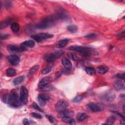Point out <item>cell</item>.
<instances>
[{
  "label": "cell",
  "mask_w": 125,
  "mask_h": 125,
  "mask_svg": "<svg viewBox=\"0 0 125 125\" xmlns=\"http://www.w3.org/2000/svg\"><path fill=\"white\" fill-rule=\"evenodd\" d=\"M59 19H60L59 14L48 16L42 20L39 23L35 25V27L36 28L40 29L50 28L55 24Z\"/></svg>",
  "instance_id": "obj_1"
},
{
  "label": "cell",
  "mask_w": 125,
  "mask_h": 125,
  "mask_svg": "<svg viewBox=\"0 0 125 125\" xmlns=\"http://www.w3.org/2000/svg\"><path fill=\"white\" fill-rule=\"evenodd\" d=\"M22 104L20 97L19 96L16 90L14 89H12L10 93V102L9 104L14 107H19Z\"/></svg>",
  "instance_id": "obj_2"
},
{
  "label": "cell",
  "mask_w": 125,
  "mask_h": 125,
  "mask_svg": "<svg viewBox=\"0 0 125 125\" xmlns=\"http://www.w3.org/2000/svg\"><path fill=\"white\" fill-rule=\"evenodd\" d=\"M115 97L116 95L114 91L111 90H109L103 93L102 95L101 98L102 100L104 102L110 103L114 101Z\"/></svg>",
  "instance_id": "obj_3"
},
{
  "label": "cell",
  "mask_w": 125,
  "mask_h": 125,
  "mask_svg": "<svg viewBox=\"0 0 125 125\" xmlns=\"http://www.w3.org/2000/svg\"><path fill=\"white\" fill-rule=\"evenodd\" d=\"M63 54L62 51H56L46 54L44 56V59L48 62H52L57 58L60 57Z\"/></svg>",
  "instance_id": "obj_4"
},
{
  "label": "cell",
  "mask_w": 125,
  "mask_h": 125,
  "mask_svg": "<svg viewBox=\"0 0 125 125\" xmlns=\"http://www.w3.org/2000/svg\"><path fill=\"white\" fill-rule=\"evenodd\" d=\"M53 37V35L51 34L45 33H40L31 36V38L37 42H40L43 40L51 38Z\"/></svg>",
  "instance_id": "obj_5"
},
{
  "label": "cell",
  "mask_w": 125,
  "mask_h": 125,
  "mask_svg": "<svg viewBox=\"0 0 125 125\" xmlns=\"http://www.w3.org/2000/svg\"><path fill=\"white\" fill-rule=\"evenodd\" d=\"M28 91L27 88L22 86L20 90V99L22 103L25 104L28 102Z\"/></svg>",
  "instance_id": "obj_6"
},
{
  "label": "cell",
  "mask_w": 125,
  "mask_h": 125,
  "mask_svg": "<svg viewBox=\"0 0 125 125\" xmlns=\"http://www.w3.org/2000/svg\"><path fill=\"white\" fill-rule=\"evenodd\" d=\"M68 104L67 102L63 100L59 101L55 105V108L56 111L60 112L67 109Z\"/></svg>",
  "instance_id": "obj_7"
},
{
  "label": "cell",
  "mask_w": 125,
  "mask_h": 125,
  "mask_svg": "<svg viewBox=\"0 0 125 125\" xmlns=\"http://www.w3.org/2000/svg\"><path fill=\"white\" fill-rule=\"evenodd\" d=\"M50 99L49 95L45 93H41L38 95V100L40 105L43 106L45 105L46 102L48 101Z\"/></svg>",
  "instance_id": "obj_8"
},
{
  "label": "cell",
  "mask_w": 125,
  "mask_h": 125,
  "mask_svg": "<svg viewBox=\"0 0 125 125\" xmlns=\"http://www.w3.org/2000/svg\"><path fill=\"white\" fill-rule=\"evenodd\" d=\"M35 42L32 40L25 41L21 44L20 47L22 51H25L29 48H32L35 45Z\"/></svg>",
  "instance_id": "obj_9"
},
{
  "label": "cell",
  "mask_w": 125,
  "mask_h": 125,
  "mask_svg": "<svg viewBox=\"0 0 125 125\" xmlns=\"http://www.w3.org/2000/svg\"><path fill=\"white\" fill-rule=\"evenodd\" d=\"M68 49L69 50L78 51L80 52H85L86 51H88L90 48L80 45H71L69 46Z\"/></svg>",
  "instance_id": "obj_10"
},
{
  "label": "cell",
  "mask_w": 125,
  "mask_h": 125,
  "mask_svg": "<svg viewBox=\"0 0 125 125\" xmlns=\"http://www.w3.org/2000/svg\"><path fill=\"white\" fill-rule=\"evenodd\" d=\"M87 106L89 109L93 112H98L102 110V106L99 104L90 103L87 104Z\"/></svg>",
  "instance_id": "obj_11"
},
{
  "label": "cell",
  "mask_w": 125,
  "mask_h": 125,
  "mask_svg": "<svg viewBox=\"0 0 125 125\" xmlns=\"http://www.w3.org/2000/svg\"><path fill=\"white\" fill-rule=\"evenodd\" d=\"M7 60L13 65H18L20 61L19 57L16 55H11L7 57Z\"/></svg>",
  "instance_id": "obj_12"
},
{
  "label": "cell",
  "mask_w": 125,
  "mask_h": 125,
  "mask_svg": "<svg viewBox=\"0 0 125 125\" xmlns=\"http://www.w3.org/2000/svg\"><path fill=\"white\" fill-rule=\"evenodd\" d=\"M51 80V78L50 77H45L42 78L39 83L38 86L40 88H42L45 86L47 85Z\"/></svg>",
  "instance_id": "obj_13"
},
{
  "label": "cell",
  "mask_w": 125,
  "mask_h": 125,
  "mask_svg": "<svg viewBox=\"0 0 125 125\" xmlns=\"http://www.w3.org/2000/svg\"><path fill=\"white\" fill-rule=\"evenodd\" d=\"M59 112V116L62 118L64 117H72L74 115V112L73 111L67 109Z\"/></svg>",
  "instance_id": "obj_14"
},
{
  "label": "cell",
  "mask_w": 125,
  "mask_h": 125,
  "mask_svg": "<svg viewBox=\"0 0 125 125\" xmlns=\"http://www.w3.org/2000/svg\"><path fill=\"white\" fill-rule=\"evenodd\" d=\"M7 48L9 51L12 53H18L22 51L20 46L19 47L18 46L12 44L8 45Z\"/></svg>",
  "instance_id": "obj_15"
},
{
  "label": "cell",
  "mask_w": 125,
  "mask_h": 125,
  "mask_svg": "<svg viewBox=\"0 0 125 125\" xmlns=\"http://www.w3.org/2000/svg\"><path fill=\"white\" fill-rule=\"evenodd\" d=\"M62 64L65 68L67 70H70L72 68V63L71 62L67 59L63 58L62 61Z\"/></svg>",
  "instance_id": "obj_16"
},
{
  "label": "cell",
  "mask_w": 125,
  "mask_h": 125,
  "mask_svg": "<svg viewBox=\"0 0 125 125\" xmlns=\"http://www.w3.org/2000/svg\"><path fill=\"white\" fill-rule=\"evenodd\" d=\"M115 88L118 90H121L124 88L125 85L124 83L121 80H117L114 83Z\"/></svg>",
  "instance_id": "obj_17"
},
{
  "label": "cell",
  "mask_w": 125,
  "mask_h": 125,
  "mask_svg": "<svg viewBox=\"0 0 125 125\" xmlns=\"http://www.w3.org/2000/svg\"><path fill=\"white\" fill-rule=\"evenodd\" d=\"M108 70V68L105 65H100L97 68V72L103 75L105 74Z\"/></svg>",
  "instance_id": "obj_18"
},
{
  "label": "cell",
  "mask_w": 125,
  "mask_h": 125,
  "mask_svg": "<svg viewBox=\"0 0 125 125\" xmlns=\"http://www.w3.org/2000/svg\"><path fill=\"white\" fill-rule=\"evenodd\" d=\"M12 21V19L11 18H8L1 21L0 23V29L4 28L6 27L7 26H8L10 24V23Z\"/></svg>",
  "instance_id": "obj_19"
},
{
  "label": "cell",
  "mask_w": 125,
  "mask_h": 125,
  "mask_svg": "<svg viewBox=\"0 0 125 125\" xmlns=\"http://www.w3.org/2000/svg\"><path fill=\"white\" fill-rule=\"evenodd\" d=\"M68 41H69V39H64L63 40H61L60 41H59V42H58L57 46L60 48H63L66 45Z\"/></svg>",
  "instance_id": "obj_20"
},
{
  "label": "cell",
  "mask_w": 125,
  "mask_h": 125,
  "mask_svg": "<svg viewBox=\"0 0 125 125\" xmlns=\"http://www.w3.org/2000/svg\"><path fill=\"white\" fill-rule=\"evenodd\" d=\"M11 29L14 33H18L20 30V25L17 22H13L11 25Z\"/></svg>",
  "instance_id": "obj_21"
},
{
  "label": "cell",
  "mask_w": 125,
  "mask_h": 125,
  "mask_svg": "<svg viewBox=\"0 0 125 125\" xmlns=\"http://www.w3.org/2000/svg\"><path fill=\"white\" fill-rule=\"evenodd\" d=\"M88 117V115L85 113H79L77 115V119L79 121H83Z\"/></svg>",
  "instance_id": "obj_22"
},
{
  "label": "cell",
  "mask_w": 125,
  "mask_h": 125,
  "mask_svg": "<svg viewBox=\"0 0 125 125\" xmlns=\"http://www.w3.org/2000/svg\"><path fill=\"white\" fill-rule=\"evenodd\" d=\"M6 74L9 77H13L16 75V71L13 68H9L6 69Z\"/></svg>",
  "instance_id": "obj_23"
},
{
  "label": "cell",
  "mask_w": 125,
  "mask_h": 125,
  "mask_svg": "<svg viewBox=\"0 0 125 125\" xmlns=\"http://www.w3.org/2000/svg\"><path fill=\"white\" fill-rule=\"evenodd\" d=\"M86 73L89 75H94L96 73V70L94 68L91 66H87L85 68Z\"/></svg>",
  "instance_id": "obj_24"
},
{
  "label": "cell",
  "mask_w": 125,
  "mask_h": 125,
  "mask_svg": "<svg viewBox=\"0 0 125 125\" xmlns=\"http://www.w3.org/2000/svg\"><path fill=\"white\" fill-rule=\"evenodd\" d=\"M62 121L63 122L68 123L70 125H75V120L71 117H64L62 118Z\"/></svg>",
  "instance_id": "obj_25"
},
{
  "label": "cell",
  "mask_w": 125,
  "mask_h": 125,
  "mask_svg": "<svg viewBox=\"0 0 125 125\" xmlns=\"http://www.w3.org/2000/svg\"><path fill=\"white\" fill-rule=\"evenodd\" d=\"M24 77L23 76H21L19 77H18L16 79H15L13 81V83L15 85H18L20 83H21L24 80Z\"/></svg>",
  "instance_id": "obj_26"
},
{
  "label": "cell",
  "mask_w": 125,
  "mask_h": 125,
  "mask_svg": "<svg viewBox=\"0 0 125 125\" xmlns=\"http://www.w3.org/2000/svg\"><path fill=\"white\" fill-rule=\"evenodd\" d=\"M39 68V65H35L33 66L29 70V71L28 74V76H30L31 75H33L35 73H36L37 71V70H38Z\"/></svg>",
  "instance_id": "obj_27"
},
{
  "label": "cell",
  "mask_w": 125,
  "mask_h": 125,
  "mask_svg": "<svg viewBox=\"0 0 125 125\" xmlns=\"http://www.w3.org/2000/svg\"><path fill=\"white\" fill-rule=\"evenodd\" d=\"M116 121V117L115 116H109L107 120L106 123H105V124H108V125H113Z\"/></svg>",
  "instance_id": "obj_28"
},
{
  "label": "cell",
  "mask_w": 125,
  "mask_h": 125,
  "mask_svg": "<svg viewBox=\"0 0 125 125\" xmlns=\"http://www.w3.org/2000/svg\"><path fill=\"white\" fill-rule=\"evenodd\" d=\"M2 101L5 104H9L10 102V94H5L2 97Z\"/></svg>",
  "instance_id": "obj_29"
},
{
  "label": "cell",
  "mask_w": 125,
  "mask_h": 125,
  "mask_svg": "<svg viewBox=\"0 0 125 125\" xmlns=\"http://www.w3.org/2000/svg\"><path fill=\"white\" fill-rule=\"evenodd\" d=\"M67 29L68 31H69L70 32L74 33L76 32L78 30V27L75 25H70L67 26Z\"/></svg>",
  "instance_id": "obj_30"
},
{
  "label": "cell",
  "mask_w": 125,
  "mask_h": 125,
  "mask_svg": "<svg viewBox=\"0 0 125 125\" xmlns=\"http://www.w3.org/2000/svg\"><path fill=\"white\" fill-rule=\"evenodd\" d=\"M83 97L82 96L80 95H77L76 96H75L72 100V102L73 103H78L79 102H80L82 100Z\"/></svg>",
  "instance_id": "obj_31"
},
{
  "label": "cell",
  "mask_w": 125,
  "mask_h": 125,
  "mask_svg": "<svg viewBox=\"0 0 125 125\" xmlns=\"http://www.w3.org/2000/svg\"><path fill=\"white\" fill-rule=\"evenodd\" d=\"M51 68L49 67H46V68H44L43 69H42V70L41 73L42 74L45 75V74L49 73L50 72H51Z\"/></svg>",
  "instance_id": "obj_32"
},
{
  "label": "cell",
  "mask_w": 125,
  "mask_h": 125,
  "mask_svg": "<svg viewBox=\"0 0 125 125\" xmlns=\"http://www.w3.org/2000/svg\"><path fill=\"white\" fill-rule=\"evenodd\" d=\"M97 37V35L95 34V33H90V34H88L86 35L84 37L86 38H88V39H93V38H95Z\"/></svg>",
  "instance_id": "obj_33"
},
{
  "label": "cell",
  "mask_w": 125,
  "mask_h": 125,
  "mask_svg": "<svg viewBox=\"0 0 125 125\" xmlns=\"http://www.w3.org/2000/svg\"><path fill=\"white\" fill-rule=\"evenodd\" d=\"M31 114L33 117H34L36 118L41 119V118H42V116L40 114H39L38 113H37V112H32L31 113Z\"/></svg>",
  "instance_id": "obj_34"
},
{
  "label": "cell",
  "mask_w": 125,
  "mask_h": 125,
  "mask_svg": "<svg viewBox=\"0 0 125 125\" xmlns=\"http://www.w3.org/2000/svg\"><path fill=\"white\" fill-rule=\"evenodd\" d=\"M115 77L117 78L122 79V80H124L125 79V73H118L116 74Z\"/></svg>",
  "instance_id": "obj_35"
},
{
  "label": "cell",
  "mask_w": 125,
  "mask_h": 125,
  "mask_svg": "<svg viewBox=\"0 0 125 125\" xmlns=\"http://www.w3.org/2000/svg\"><path fill=\"white\" fill-rule=\"evenodd\" d=\"M32 106L33 107V108H34V109L38 110V111H42L41 108L40 107V106L35 103H33L32 104Z\"/></svg>",
  "instance_id": "obj_36"
},
{
  "label": "cell",
  "mask_w": 125,
  "mask_h": 125,
  "mask_svg": "<svg viewBox=\"0 0 125 125\" xmlns=\"http://www.w3.org/2000/svg\"><path fill=\"white\" fill-rule=\"evenodd\" d=\"M69 57H70V58H71V59L73 61H77V60H78V57L76 55H75V54H70Z\"/></svg>",
  "instance_id": "obj_37"
},
{
  "label": "cell",
  "mask_w": 125,
  "mask_h": 125,
  "mask_svg": "<svg viewBox=\"0 0 125 125\" xmlns=\"http://www.w3.org/2000/svg\"><path fill=\"white\" fill-rule=\"evenodd\" d=\"M46 116L48 118V120L49 121V122L50 123H53L54 122V119H53V117L52 116H51L50 115H46Z\"/></svg>",
  "instance_id": "obj_38"
},
{
  "label": "cell",
  "mask_w": 125,
  "mask_h": 125,
  "mask_svg": "<svg viewBox=\"0 0 125 125\" xmlns=\"http://www.w3.org/2000/svg\"><path fill=\"white\" fill-rule=\"evenodd\" d=\"M118 36L119 37V38L120 39H122V38H124V37H125V31L124 30L121 31V32H120L118 35Z\"/></svg>",
  "instance_id": "obj_39"
},
{
  "label": "cell",
  "mask_w": 125,
  "mask_h": 125,
  "mask_svg": "<svg viewBox=\"0 0 125 125\" xmlns=\"http://www.w3.org/2000/svg\"><path fill=\"white\" fill-rule=\"evenodd\" d=\"M9 36V35H7V34H6V35H1L0 38H1V40H5V39H7Z\"/></svg>",
  "instance_id": "obj_40"
},
{
  "label": "cell",
  "mask_w": 125,
  "mask_h": 125,
  "mask_svg": "<svg viewBox=\"0 0 125 125\" xmlns=\"http://www.w3.org/2000/svg\"><path fill=\"white\" fill-rule=\"evenodd\" d=\"M23 124L25 125H29L30 124L29 120L28 119H24L23 120Z\"/></svg>",
  "instance_id": "obj_41"
},
{
  "label": "cell",
  "mask_w": 125,
  "mask_h": 125,
  "mask_svg": "<svg viewBox=\"0 0 125 125\" xmlns=\"http://www.w3.org/2000/svg\"><path fill=\"white\" fill-rule=\"evenodd\" d=\"M11 5V2L10 1H7L5 4V6L7 8L10 7Z\"/></svg>",
  "instance_id": "obj_42"
}]
</instances>
